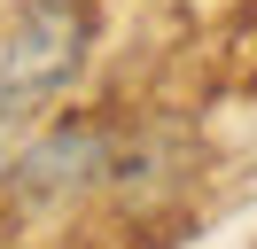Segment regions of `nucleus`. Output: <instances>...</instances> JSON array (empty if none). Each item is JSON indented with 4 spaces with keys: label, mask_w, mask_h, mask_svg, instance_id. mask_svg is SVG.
<instances>
[{
    "label": "nucleus",
    "mask_w": 257,
    "mask_h": 249,
    "mask_svg": "<svg viewBox=\"0 0 257 249\" xmlns=\"http://www.w3.org/2000/svg\"><path fill=\"white\" fill-rule=\"evenodd\" d=\"M78 47H86V24H78L70 8L24 16V31L8 39V55H0V93H8V101H39V93H55L70 70H78Z\"/></svg>",
    "instance_id": "f257e3e1"
}]
</instances>
